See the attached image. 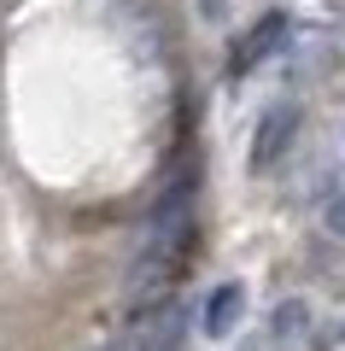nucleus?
Here are the masks:
<instances>
[{
	"instance_id": "nucleus-3",
	"label": "nucleus",
	"mask_w": 345,
	"mask_h": 351,
	"mask_svg": "<svg viewBox=\"0 0 345 351\" xmlns=\"http://www.w3.org/2000/svg\"><path fill=\"white\" fill-rule=\"evenodd\" d=\"M281 41H287V18H281V12H263L258 24H252V36L235 47V76L252 71V64H263L275 47H281Z\"/></svg>"
},
{
	"instance_id": "nucleus-4",
	"label": "nucleus",
	"mask_w": 345,
	"mask_h": 351,
	"mask_svg": "<svg viewBox=\"0 0 345 351\" xmlns=\"http://www.w3.org/2000/svg\"><path fill=\"white\" fill-rule=\"evenodd\" d=\"M240 311H246V293H240L235 281H228V287H217V293H211V304H205V334H211V339L235 334Z\"/></svg>"
},
{
	"instance_id": "nucleus-5",
	"label": "nucleus",
	"mask_w": 345,
	"mask_h": 351,
	"mask_svg": "<svg viewBox=\"0 0 345 351\" xmlns=\"http://www.w3.org/2000/svg\"><path fill=\"white\" fill-rule=\"evenodd\" d=\"M275 334H281V339H298V334H305V304H298V299H287L281 311H275Z\"/></svg>"
},
{
	"instance_id": "nucleus-6",
	"label": "nucleus",
	"mask_w": 345,
	"mask_h": 351,
	"mask_svg": "<svg viewBox=\"0 0 345 351\" xmlns=\"http://www.w3.org/2000/svg\"><path fill=\"white\" fill-rule=\"evenodd\" d=\"M322 217H328L333 234H345V176L333 182V193H328V205H322Z\"/></svg>"
},
{
	"instance_id": "nucleus-1",
	"label": "nucleus",
	"mask_w": 345,
	"mask_h": 351,
	"mask_svg": "<svg viewBox=\"0 0 345 351\" xmlns=\"http://www.w3.org/2000/svg\"><path fill=\"white\" fill-rule=\"evenodd\" d=\"M182 334H187V311L182 304H152L111 351H182Z\"/></svg>"
},
{
	"instance_id": "nucleus-2",
	"label": "nucleus",
	"mask_w": 345,
	"mask_h": 351,
	"mask_svg": "<svg viewBox=\"0 0 345 351\" xmlns=\"http://www.w3.org/2000/svg\"><path fill=\"white\" fill-rule=\"evenodd\" d=\"M298 135V106H270L258 123V135H252V170H275V164L287 158V147H293Z\"/></svg>"
}]
</instances>
